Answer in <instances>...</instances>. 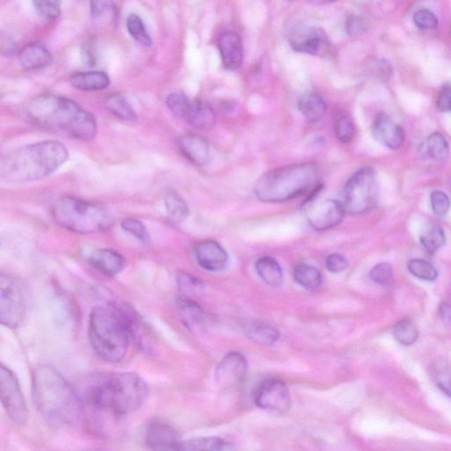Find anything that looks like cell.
Instances as JSON below:
<instances>
[{
  "label": "cell",
  "mask_w": 451,
  "mask_h": 451,
  "mask_svg": "<svg viewBox=\"0 0 451 451\" xmlns=\"http://www.w3.org/2000/svg\"><path fill=\"white\" fill-rule=\"evenodd\" d=\"M77 393L83 405L114 416H125L142 407L149 388L136 374L105 373L87 379Z\"/></svg>",
  "instance_id": "obj_1"
},
{
  "label": "cell",
  "mask_w": 451,
  "mask_h": 451,
  "mask_svg": "<svg viewBox=\"0 0 451 451\" xmlns=\"http://www.w3.org/2000/svg\"><path fill=\"white\" fill-rule=\"evenodd\" d=\"M25 113L30 123L65 137L89 141L97 134L93 115L68 98L41 94L27 103Z\"/></svg>",
  "instance_id": "obj_2"
},
{
  "label": "cell",
  "mask_w": 451,
  "mask_h": 451,
  "mask_svg": "<svg viewBox=\"0 0 451 451\" xmlns=\"http://www.w3.org/2000/svg\"><path fill=\"white\" fill-rule=\"evenodd\" d=\"M34 407L49 423L72 425L82 417L83 404L76 389L57 369L41 365L32 374Z\"/></svg>",
  "instance_id": "obj_3"
},
{
  "label": "cell",
  "mask_w": 451,
  "mask_h": 451,
  "mask_svg": "<svg viewBox=\"0 0 451 451\" xmlns=\"http://www.w3.org/2000/svg\"><path fill=\"white\" fill-rule=\"evenodd\" d=\"M61 143L46 141L12 150L2 156L0 177L10 184H26L51 176L68 160Z\"/></svg>",
  "instance_id": "obj_4"
},
{
  "label": "cell",
  "mask_w": 451,
  "mask_h": 451,
  "mask_svg": "<svg viewBox=\"0 0 451 451\" xmlns=\"http://www.w3.org/2000/svg\"><path fill=\"white\" fill-rule=\"evenodd\" d=\"M135 320L129 311L99 306L91 311L89 337L94 351L103 361L117 363L127 355L134 337Z\"/></svg>",
  "instance_id": "obj_5"
},
{
  "label": "cell",
  "mask_w": 451,
  "mask_h": 451,
  "mask_svg": "<svg viewBox=\"0 0 451 451\" xmlns=\"http://www.w3.org/2000/svg\"><path fill=\"white\" fill-rule=\"evenodd\" d=\"M319 167L315 163H304L272 170L261 177L255 185L257 198L265 203H281L300 196L310 198L321 190Z\"/></svg>",
  "instance_id": "obj_6"
},
{
  "label": "cell",
  "mask_w": 451,
  "mask_h": 451,
  "mask_svg": "<svg viewBox=\"0 0 451 451\" xmlns=\"http://www.w3.org/2000/svg\"><path fill=\"white\" fill-rule=\"evenodd\" d=\"M51 212L63 228L82 235L104 231L112 223L110 213L104 205L73 197L58 199Z\"/></svg>",
  "instance_id": "obj_7"
},
{
  "label": "cell",
  "mask_w": 451,
  "mask_h": 451,
  "mask_svg": "<svg viewBox=\"0 0 451 451\" xmlns=\"http://www.w3.org/2000/svg\"><path fill=\"white\" fill-rule=\"evenodd\" d=\"M379 182L375 170L365 167L349 178L344 190L345 212L364 215L376 208L379 201Z\"/></svg>",
  "instance_id": "obj_8"
},
{
  "label": "cell",
  "mask_w": 451,
  "mask_h": 451,
  "mask_svg": "<svg viewBox=\"0 0 451 451\" xmlns=\"http://www.w3.org/2000/svg\"><path fill=\"white\" fill-rule=\"evenodd\" d=\"M26 300L18 279L2 272L0 275V320L5 326H20L26 316Z\"/></svg>",
  "instance_id": "obj_9"
},
{
  "label": "cell",
  "mask_w": 451,
  "mask_h": 451,
  "mask_svg": "<svg viewBox=\"0 0 451 451\" xmlns=\"http://www.w3.org/2000/svg\"><path fill=\"white\" fill-rule=\"evenodd\" d=\"M288 42L293 51L300 53L328 57L331 55L332 45L321 27L299 23L288 33Z\"/></svg>",
  "instance_id": "obj_10"
},
{
  "label": "cell",
  "mask_w": 451,
  "mask_h": 451,
  "mask_svg": "<svg viewBox=\"0 0 451 451\" xmlns=\"http://www.w3.org/2000/svg\"><path fill=\"white\" fill-rule=\"evenodd\" d=\"M0 397L6 414L15 424H25L27 408L15 374L1 364L0 367Z\"/></svg>",
  "instance_id": "obj_11"
},
{
  "label": "cell",
  "mask_w": 451,
  "mask_h": 451,
  "mask_svg": "<svg viewBox=\"0 0 451 451\" xmlns=\"http://www.w3.org/2000/svg\"><path fill=\"white\" fill-rule=\"evenodd\" d=\"M256 404L264 410L285 414L291 407V397L286 384L281 380L265 381L258 388Z\"/></svg>",
  "instance_id": "obj_12"
},
{
  "label": "cell",
  "mask_w": 451,
  "mask_h": 451,
  "mask_svg": "<svg viewBox=\"0 0 451 451\" xmlns=\"http://www.w3.org/2000/svg\"><path fill=\"white\" fill-rule=\"evenodd\" d=\"M179 435L167 423L149 422L144 431L145 445L151 451H177L180 443Z\"/></svg>",
  "instance_id": "obj_13"
},
{
  "label": "cell",
  "mask_w": 451,
  "mask_h": 451,
  "mask_svg": "<svg viewBox=\"0 0 451 451\" xmlns=\"http://www.w3.org/2000/svg\"><path fill=\"white\" fill-rule=\"evenodd\" d=\"M247 371L246 358L240 352H229L217 367L215 380L222 387L239 386L246 379Z\"/></svg>",
  "instance_id": "obj_14"
},
{
  "label": "cell",
  "mask_w": 451,
  "mask_h": 451,
  "mask_svg": "<svg viewBox=\"0 0 451 451\" xmlns=\"http://www.w3.org/2000/svg\"><path fill=\"white\" fill-rule=\"evenodd\" d=\"M345 210L343 203L329 199L315 206L309 213L310 226L317 231H325L338 225L344 219Z\"/></svg>",
  "instance_id": "obj_15"
},
{
  "label": "cell",
  "mask_w": 451,
  "mask_h": 451,
  "mask_svg": "<svg viewBox=\"0 0 451 451\" xmlns=\"http://www.w3.org/2000/svg\"><path fill=\"white\" fill-rule=\"evenodd\" d=\"M195 257L205 271L219 272L229 265V255L219 243L212 240L202 241L195 248Z\"/></svg>",
  "instance_id": "obj_16"
},
{
  "label": "cell",
  "mask_w": 451,
  "mask_h": 451,
  "mask_svg": "<svg viewBox=\"0 0 451 451\" xmlns=\"http://www.w3.org/2000/svg\"><path fill=\"white\" fill-rule=\"evenodd\" d=\"M220 58L224 68L229 71H236L243 61L242 38L235 31H225L217 40Z\"/></svg>",
  "instance_id": "obj_17"
},
{
  "label": "cell",
  "mask_w": 451,
  "mask_h": 451,
  "mask_svg": "<svg viewBox=\"0 0 451 451\" xmlns=\"http://www.w3.org/2000/svg\"><path fill=\"white\" fill-rule=\"evenodd\" d=\"M373 137L379 144L390 149H398L403 145V129L386 114H380L374 122Z\"/></svg>",
  "instance_id": "obj_18"
},
{
  "label": "cell",
  "mask_w": 451,
  "mask_h": 451,
  "mask_svg": "<svg viewBox=\"0 0 451 451\" xmlns=\"http://www.w3.org/2000/svg\"><path fill=\"white\" fill-rule=\"evenodd\" d=\"M177 146L185 158L198 166H204L210 158V146L208 139L195 134L181 136Z\"/></svg>",
  "instance_id": "obj_19"
},
{
  "label": "cell",
  "mask_w": 451,
  "mask_h": 451,
  "mask_svg": "<svg viewBox=\"0 0 451 451\" xmlns=\"http://www.w3.org/2000/svg\"><path fill=\"white\" fill-rule=\"evenodd\" d=\"M18 61L20 68L26 71H38L51 64L52 55L44 44L32 43L20 51Z\"/></svg>",
  "instance_id": "obj_20"
},
{
  "label": "cell",
  "mask_w": 451,
  "mask_h": 451,
  "mask_svg": "<svg viewBox=\"0 0 451 451\" xmlns=\"http://www.w3.org/2000/svg\"><path fill=\"white\" fill-rule=\"evenodd\" d=\"M90 264L96 270L108 277L120 274L124 270L127 261L117 251L110 249H100L94 251L89 258Z\"/></svg>",
  "instance_id": "obj_21"
},
{
  "label": "cell",
  "mask_w": 451,
  "mask_h": 451,
  "mask_svg": "<svg viewBox=\"0 0 451 451\" xmlns=\"http://www.w3.org/2000/svg\"><path fill=\"white\" fill-rule=\"evenodd\" d=\"M183 120L198 129H210L215 125L216 114L209 104L202 101H191Z\"/></svg>",
  "instance_id": "obj_22"
},
{
  "label": "cell",
  "mask_w": 451,
  "mask_h": 451,
  "mask_svg": "<svg viewBox=\"0 0 451 451\" xmlns=\"http://www.w3.org/2000/svg\"><path fill=\"white\" fill-rule=\"evenodd\" d=\"M298 108L304 118L311 123L320 121L327 110L324 98L316 92L303 94L298 101Z\"/></svg>",
  "instance_id": "obj_23"
},
{
  "label": "cell",
  "mask_w": 451,
  "mask_h": 451,
  "mask_svg": "<svg viewBox=\"0 0 451 451\" xmlns=\"http://www.w3.org/2000/svg\"><path fill=\"white\" fill-rule=\"evenodd\" d=\"M72 87L80 91L94 92L107 89L110 80L103 72H76L70 77Z\"/></svg>",
  "instance_id": "obj_24"
},
{
  "label": "cell",
  "mask_w": 451,
  "mask_h": 451,
  "mask_svg": "<svg viewBox=\"0 0 451 451\" xmlns=\"http://www.w3.org/2000/svg\"><path fill=\"white\" fill-rule=\"evenodd\" d=\"M177 451H235V447L219 437H198L181 442Z\"/></svg>",
  "instance_id": "obj_25"
},
{
  "label": "cell",
  "mask_w": 451,
  "mask_h": 451,
  "mask_svg": "<svg viewBox=\"0 0 451 451\" xmlns=\"http://www.w3.org/2000/svg\"><path fill=\"white\" fill-rule=\"evenodd\" d=\"M256 271L265 284L279 288L283 284L284 276L278 261L272 257H262L256 262Z\"/></svg>",
  "instance_id": "obj_26"
},
{
  "label": "cell",
  "mask_w": 451,
  "mask_h": 451,
  "mask_svg": "<svg viewBox=\"0 0 451 451\" xmlns=\"http://www.w3.org/2000/svg\"><path fill=\"white\" fill-rule=\"evenodd\" d=\"M246 334L250 341L263 345H274L279 338L277 329L264 322H253L246 327Z\"/></svg>",
  "instance_id": "obj_27"
},
{
  "label": "cell",
  "mask_w": 451,
  "mask_h": 451,
  "mask_svg": "<svg viewBox=\"0 0 451 451\" xmlns=\"http://www.w3.org/2000/svg\"><path fill=\"white\" fill-rule=\"evenodd\" d=\"M423 155L437 163H444L449 158L450 146L443 134L436 132L423 143Z\"/></svg>",
  "instance_id": "obj_28"
},
{
  "label": "cell",
  "mask_w": 451,
  "mask_h": 451,
  "mask_svg": "<svg viewBox=\"0 0 451 451\" xmlns=\"http://www.w3.org/2000/svg\"><path fill=\"white\" fill-rule=\"evenodd\" d=\"M104 105L111 114L120 120L128 122H134L138 120L134 108L132 107L127 98L120 94H110L105 98Z\"/></svg>",
  "instance_id": "obj_29"
},
{
  "label": "cell",
  "mask_w": 451,
  "mask_h": 451,
  "mask_svg": "<svg viewBox=\"0 0 451 451\" xmlns=\"http://www.w3.org/2000/svg\"><path fill=\"white\" fill-rule=\"evenodd\" d=\"M293 278L302 288L315 291L320 288L323 277L317 268L310 265L300 264L293 269Z\"/></svg>",
  "instance_id": "obj_30"
},
{
  "label": "cell",
  "mask_w": 451,
  "mask_h": 451,
  "mask_svg": "<svg viewBox=\"0 0 451 451\" xmlns=\"http://www.w3.org/2000/svg\"><path fill=\"white\" fill-rule=\"evenodd\" d=\"M445 233L439 225H430L423 230L421 236V243L423 248L430 254L437 253L445 244Z\"/></svg>",
  "instance_id": "obj_31"
},
{
  "label": "cell",
  "mask_w": 451,
  "mask_h": 451,
  "mask_svg": "<svg viewBox=\"0 0 451 451\" xmlns=\"http://www.w3.org/2000/svg\"><path fill=\"white\" fill-rule=\"evenodd\" d=\"M165 205L169 218L174 224L184 222L189 215V208L181 196L176 192L167 193L165 198Z\"/></svg>",
  "instance_id": "obj_32"
},
{
  "label": "cell",
  "mask_w": 451,
  "mask_h": 451,
  "mask_svg": "<svg viewBox=\"0 0 451 451\" xmlns=\"http://www.w3.org/2000/svg\"><path fill=\"white\" fill-rule=\"evenodd\" d=\"M393 336L398 343L405 345V347H409V345H414L417 341L419 331L414 322L402 320L395 325Z\"/></svg>",
  "instance_id": "obj_33"
},
{
  "label": "cell",
  "mask_w": 451,
  "mask_h": 451,
  "mask_svg": "<svg viewBox=\"0 0 451 451\" xmlns=\"http://www.w3.org/2000/svg\"><path fill=\"white\" fill-rule=\"evenodd\" d=\"M127 27L130 36L134 38L139 45L144 47L151 46V37H150L141 17L135 15V13H132L131 15L128 16Z\"/></svg>",
  "instance_id": "obj_34"
},
{
  "label": "cell",
  "mask_w": 451,
  "mask_h": 451,
  "mask_svg": "<svg viewBox=\"0 0 451 451\" xmlns=\"http://www.w3.org/2000/svg\"><path fill=\"white\" fill-rule=\"evenodd\" d=\"M407 269L412 275L421 281H433L438 277V271L429 262L414 258L408 262Z\"/></svg>",
  "instance_id": "obj_35"
},
{
  "label": "cell",
  "mask_w": 451,
  "mask_h": 451,
  "mask_svg": "<svg viewBox=\"0 0 451 451\" xmlns=\"http://www.w3.org/2000/svg\"><path fill=\"white\" fill-rule=\"evenodd\" d=\"M177 281L181 291L185 295L198 296L204 292V283L186 272H179L177 274Z\"/></svg>",
  "instance_id": "obj_36"
},
{
  "label": "cell",
  "mask_w": 451,
  "mask_h": 451,
  "mask_svg": "<svg viewBox=\"0 0 451 451\" xmlns=\"http://www.w3.org/2000/svg\"><path fill=\"white\" fill-rule=\"evenodd\" d=\"M334 132L338 141L342 143H349L355 138V125L348 117L341 116L335 122Z\"/></svg>",
  "instance_id": "obj_37"
},
{
  "label": "cell",
  "mask_w": 451,
  "mask_h": 451,
  "mask_svg": "<svg viewBox=\"0 0 451 451\" xmlns=\"http://www.w3.org/2000/svg\"><path fill=\"white\" fill-rule=\"evenodd\" d=\"M122 228L143 243H148L150 236L144 224L141 220L134 218L125 219L122 222Z\"/></svg>",
  "instance_id": "obj_38"
},
{
  "label": "cell",
  "mask_w": 451,
  "mask_h": 451,
  "mask_svg": "<svg viewBox=\"0 0 451 451\" xmlns=\"http://www.w3.org/2000/svg\"><path fill=\"white\" fill-rule=\"evenodd\" d=\"M370 279L380 286H389L393 279V269L389 263L383 262L375 265L370 271Z\"/></svg>",
  "instance_id": "obj_39"
},
{
  "label": "cell",
  "mask_w": 451,
  "mask_h": 451,
  "mask_svg": "<svg viewBox=\"0 0 451 451\" xmlns=\"http://www.w3.org/2000/svg\"><path fill=\"white\" fill-rule=\"evenodd\" d=\"M33 5L37 13L45 19L55 20L61 15V2L55 0L34 1Z\"/></svg>",
  "instance_id": "obj_40"
},
{
  "label": "cell",
  "mask_w": 451,
  "mask_h": 451,
  "mask_svg": "<svg viewBox=\"0 0 451 451\" xmlns=\"http://www.w3.org/2000/svg\"><path fill=\"white\" fill-rule=\"evenodd\" d=\"M191 100L182 93H172L167 96L166 104L169 110L176 116L183 118Z\"/></svg>",
  "instance_id": "obj_41"
},
{
  "label": "cell",
  "mask_w": 451,
  "mask_h": 451,
  "mask_svg": "<svg viewBox=\"0 0 451 451\" xmlns=\"http://www.w3.org/2000/svg\"><path fill=\"white\" fill-rule=\"evenodd\" d=\"M181 312L184 320L188 323H201L205 319V313L201 307L191 300H182L180 304Z\"/></svg>",
  "instance_id": "obj_42"
},
{
  "label": "cell",
  "mask_w": 451,
  "mask_h": 451,
  "mask_svg": "<svg viewBox=\"0 0 451 451\" xmlns=\"http://www.w3.org/2000/svg\"><path fill=\"white\" fill-rule=\"evenodd\" d=\"M414 20L415 25L421 30H433L438 26V19L435 13L428 9H421L416 12Z\"/></svg>",
  "instance_id": "obj_43"
},
{
  "label": "cell",
  "mask_w": 451,
  "mask_h": 451,
  "mask_svg": "<svg viewBox=\"0 0 451 451\" xmlns=\"http://www.w3.org/2000/svg\"><path fill=\"white\" fill-rule=\"evenodd\" d=\"M430 202H431L433 212H435L436 216H445L447 212L450 211V198L443 191H433L431 197H430Z\"/></svg>",
  "instance_id": "obj_44"
},
{
  "label": "cell",
  "mask_w": 451,
  "mask_h": 451,
  "mask_svg": "<svg viewBox=\"0 0 451 451\" xmlns=\"http://www.w3.org/2000/svg\"><path fill=\"white\" fill-rule=\"evenodd\" d=\"M435 379L437 386L451 398V367L447 364L437 366Z\"/></svg>",
  "instance_id": "obj_45"
},
{
  "label": "cell",
  "mask_w": 451,
  "mask_h": 451,
  "mask_svg": "<svg viewBox=\"0 0 451 451\" xmlns=\"http://www.w3.org/2000/svg\"><path fill=\"white\" fill-rule=\"evenodd\" d=\"M325 267L331 274H341L348 267V262L342 255L334 253L327 257Z\"/></svg>",
  "instance_id": "obj_46"
},
{
  "label": "cell",
  "mask_w": 451,
  "mask_h": 451,
  "mask_svg": "<svg viewBox=\"0 0 451 451\" xmlns=\"http://www.w3.org/2000/svg\"><path fill=\"white\" fill-rule=\"evenodd\" d=\"M115 3L111 1H96L90 3L91 15L96 19L104 17L108 13L113 11Z\"/></svg>",
  "instance_id": "obj_47"
},
{
  "label": "cell",
  "mask_w": 451,
  "mask_h": 451,
  "mask_svg": "<svg viewBox=\"0 0 451 451\" xmlns=\"http://www.w3.org/2000/svg\"><path fill=\"white\" fill-rule=\"evenodd\" d=\"M436 104L440 111L451 110V85L444 87L439 94Z\"/></svg>",
  "instance_id": "obj_48"
},
{
  "label": "cell",
  "mask_w": 451,
  "mask_h": 451,
  "mask_svg": "<svg viewBox=\"0 0 451 451\" xmlns=\"http://www.w3.org/2000/svg\"><path fill=\"white\" fill-rule=\"evenodd\" d=\"M365 27L364 23H363V20L360 19L359 17L351 16L348 20L347 30L351 36H356V34L362 33Z\"/></svg>",
  "instance_id": "obj_49"
},
{
  "label": "cell",
  "mask_w": 451,
  "mask_h": 451,
  "mask_svg": "<svg viewBox=\"0 0 451 451\" xmlns=\"http://www.w3.org/2000/svg\"><path fill=\"white\" fill-rule=\"evenodd\" d=\"M1 49L3 53L8 56L19 54L20 52L15 42L8 37L1 38Z\"/></svg>",
  "instance_id": "obj_50"
},
{
  "label": "cell",
  "mask_w": 451,
  "mask_h": 451,
  "mask_svg": "<svg viewBox=\"0 0 451 451\" xmlns=\"http://www.w3.org/2000/svg\"><path fill=\"white\" fill-rule=\"evenodd\" d=\"M440 317L446 322H451V305L450 304L443 303L440 309Z\"/></svg>",
  "instance_id": "obj_51"
}]
</instances>
